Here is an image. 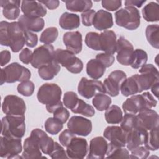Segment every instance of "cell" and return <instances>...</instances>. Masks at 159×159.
<instances>
[{
	"label": "cell",
	"instance_id": "obj_1",
	"mask_svg": "<svg viewBox=\"0 0 159 159\" xmlns=\"http://www.w3.org/2000/svg\"><path fill=\"white\" fill-rule=\"evenodd\" d=\"M0 43L1 45L10 47L13 52H19L25 42L24 30L19 22L0 23Z\"/></svg>",
	"mask_w": 159,
	"mask_h": 159
},
{
	"label": "cell",
	"instance_id": "obj_2",
	"mask_svg": "<svg viewBox=\"0 0 159 159\" xmlns=\"http://www.w3.org/2000/svg\"><path fill=\"white\" fill-rule=\"evenodd\" d=\"M157 101L149 92L142 94L132 96L127 99L122 104V109L125 114H136L140 111L155 107Z\"/></svg>",
	"mask_w": 159,
	"mask_h": 159
},
{
	"label": "cell",
	"instance_id": "obj_3",
	"mask_svg": "<svg viewBox=\"0 0 159 159\" xmlns=\"http://www.w3.org/2000/svg\"><path fill=\"white\" fill-rule=\"evenodd\" d=\"M1 134L3 136L21 139L25 132L24 116H7L1 120Z\"/></svg>",
	"mask_w": 159,
	"mask_h": 159
},
{
	"label": "cell",
	"instance_id": "obj_4",
	"mask_svg": "<svg viewBox=\"0 0 159 159\" xmlns=\"http://www.w3.org/2000/svg\"><path fill=\"white\" fill-rule=\"evenodd\" d=\"M31 77L30 70L17 62L12 63L1 69V84L4 83H13L17 81L22 82Z\"/></svg>",
	"mask_w": 159,
	"mask_h": 159
},
{
	"label": "cell",
	"instance_id": "obj_5",
	"mask_svg": "<svg viewBox=\"0 0 159 159\" xmlns=\"http://www.w3.org/2000/svg\"><path fill=\"white\" fill-rule=\"evenodd\" d=\"M115 19L117 25L130 30L137 29L140 24V12L134 6H125L116 11Z\"/></svg>",
	"mask_w": 159,
	"mask_h": 159
},
{
	"label": "cell",
	"instance_id": "obj_6",
	"mask_svg": "<svg viewBox=\"0 0 159 159\" xmlns=\"http://www.w3.org/2000/svg\"><path fill=\"white\" fill-rule=\"evenodd\" d=\"M139 71L141 75L135 74L133 77L137 83L139 93L150 89L153 84L158 82V71L152 64L144 65Z\"/></svg>",
	"mask_w": 159,
	"mask_h": 159
},
{
	"label": "cell",
	"instance_id": "obj_7",
	"mask_svg": "<svg viewBox=\"0 0 159 159\" xmlns=\"http://www.w3.org/2000/svg\"><path fill=\"white\" fill-rule=\"evenodd\" d=\"M54 60L72 73H80L83 68L82 61L68 50L57 49L54 53Z\"/></svg>",
	"mask_w": 159,
	"mask_h": 159
},
{
	"label": "cell",
	"instance_id": "obj_8",
	"mask_svg": "<svg viewBox=\"0 0 159 159\" xmlns=\"http://www.w3.org/2000/svg\"><path fill=\"white\" fill-rule=\"evenodd\" d=\"M62 91L55 83H45L39 89L37 97L38 101L45 105H51L60 101Z\"/></svg>",
	"mask_w": 159,
	"mask_h": 159
},
{
	"label": "cell",
	"instance_id": "obj_9",
	"mask_svg": "<svg viewBox=\"0 0 159 159\" xmlns=\"http://www.w3.org/2000/svg\"><path fill=\"white\" fill-rule=\"evenodd\" d=\"M21 139L2 135L0 143V156L4 158H22L19 154L22 152Z\"/></svg>",
	"mask_w": 159,
	"mask_h": 159
},
{
	"label": "cell",
	"instance_id": "obj_10",
	"mask_svg": "<svg viewBox=\"0 0 159 159\" xmlns=\"http://www.w3.org/2000/svg\"><path fill=\"white\" fill-rule=\"evenodd\" d=\"M55 50L51 44H45L36 48L32 53V66L35 68H40L54 60Z\"/></svg>",
	"mask_w": 159,
	"mask_h": 159
},
{
	"label": "cell",
	"instance_id": "obj_11",
	"mask_svg": "<svg viewBox=\"0 0 159 159\" xmlns=\"http://www.w3.org/2000/svg\"><path fill=\"white\" fill-rule=\"evenodd\" d=\"M2 109L7 116H24L26 106L24 101L16 95H7L3 101Z\"/></svg>",
	"mask_w": 159,
	"mask_h": 159
},
{
	"label": "cell",
	"instance_id": "obj_12",
	"mask_svg": "<svg viewBox=\"0 0 159 159\" xmlns=\"http://www.w3.org/2000/svg\"><path fill=\"white\" fill-rule=\"evenodd\" d=\"M78 93L86 99H90L98 93H105V88L101 81L81 78L78 86Z\"/></svg>",
	"mask_w": 159,
	"mask_h": 159
},
{
	"label": "cell",
	"instance_id": "obj_13",
	"mask_svg": "<svg viewBox=\"0 0 159 159\" xmlns=\"http://www.w3.org/2000/svg\"><path fill=\"white\" fill-rule=\"evenodd\" d=\"M126 78L127 75L123 71L115 70L112 71L108 78L104 81L105 93L112 97L117 96L119 94L122 84Z\"/></svg>",
	"mask_w": 159,
	"mask_h": 159
},
{
	"label": "cell",
	"instance_id": "obj_14",
	"mask_svg": "<svg viewBox=\"0 0 159 159\" xmlns=\"http://www.w3.org/2000/svg\"><path fill=\"white\" fill-rule=\"evenodd\" d=\"M132 44L125 38L121 36L117 40V60L122 65H130L134 55Z\"/></svg>",
	"mask_w": 159,
	"mask_h": 159
},
{
	"label": "cell",
	"instance_id": "obj_15",
	"mask_svg": "<svg viewBox=\"0 0 159 159\" xmlns=\"http://www.w3.org/2000/svg\"><path fill=\"white\" fill-rule=\"evenodd\" d=\"M67 127L75 134L86 137L92 130V122L83 117L74 116L69 119Z\"/></svg>",
	"mask_w": 159,
	"mask_h": 159
},
{
	"label": "cell",
	"instance_id": "obj_16",
	"mask_svg": "<svg viewBox=\"0 0 159 159\" xmlns=\"http://www.w3.org/2000/svg\"><path fill=\"white\" fill-rule=\"evenodd\" d=\"M88 145L84 138L75 137L66 147L68 157L73 159H82L88 153Z\"/></svg>",
	"mask_w": 159,
	"mask_h": 159
},
{
	"label": "cell",
	"instance_id": "obj_17",
	"mask_svg": "<svg viewBox=\"0 0 159 159\" xmlns=\"http://www.w3.org/2000/svg\"><path fill=\"white\" fill-rule=\"evenodd\" d=\"M138 125L147 130L158 127L159 117L158 113L151 109L142 110L137 115Z\"/></svg>",
	"mask_w": 159,
	"mask_h": 159
},
{
	"label": "cell",
	"instance_id": "obj_18",
	"mask_svg": "<svg viewBox=\"0 0 159 159\" xmlns=\"http://www.w3.org/2000/svg\"><path fill=\"white\" fill-rule=\"evenodd\" d=\"M147 135L148 130L139 126H137L128 132L126 138V145L127 149L131 151L139 146L144 145Z\"/></svg>",
	"mask_w": 159,
	"mask_h": 159
},
{
	"label": "cell",
	"instance_id": "obj_19",
	"mask_svg": "<svg viewBox=\"0 0 159 159\" xmlns=\"http://www.w3.org/2000/svg\"><path fill=\"white\" fill-rule=\"evenodd\" d=\"M108 143L102 137H96L90 141L87 158L101 159L105 157Z\"/></svg>",
	"mask_w": 159,
	"mask_h": 159
},
{
	"label": "cell",
	"instance_id": "obj_20",
	"mask_svg": "<svg viewBox=\"0 0 159 159\" xmlns=\"http://www.w3.org/2000/svg\"><path fill=\"white\" fill-rule=\"evenodd\" d=\"M127 132H125L120 127L108 126L103 133L104 137L107 139L110 143L121 147L126 145Z\"/></svg>",
	"mask_w": 159,
	"mask_h": 159
},
{
	"label": "cell",
	"instance_id": "obj_21",
	"mask_svg": "<svg viewBox=\"0 0 159 159\" xmlns=\"http://www.w3.org/2000/svg\"><path fill=\"white\" fill-rule=\"evenodd\" d=\"M21 10L25 16L29 17L41 18L47 14L45 6L36 1H22Z\"/></svg>",
	"mask_w": 159,
	"mask_h": 159
},
{
	"label": "cell",
	"instance_id": "obj_22",
	"mask_svg": "<svg viewBox=\"0 0 159 159\" xmlns=\"http://www.w3.org/2000/svg\"><path fill=\"white\" fill-rule=\"evenodd\" d=\"M32 137L39 145L40 149L45 155H49L54 147L55 142L52 138L40 129H34L30 134Z\"/></svg>",
	"mask_w": 159,
	"mask_h": 159
},
{
	"label": "cell",
	"instance_id": "obj_23",
	"mask_svg": "<svg viewBox=\"0 0 159 159\" xmlns=\"http://www.w3.org/2000/svg\"><path fill=\"white\" fill-rule=\"evenodd\" d=\"M63 41L67 50L74 54H78L81 52L82 35L80 32L74 31L65 33Z\"/></svg>",
	"mask_w": 159,
	"mask_h": 159
},
{
	"label": "cell",
	"instance_id": "obj_24",
	"mask_svg": "<svg viewBox=\"0 0 159 159\" xmlns=\"http://www.w3.org/2000/svg\"><path fill=\"white\" fill-rule=\"evenodd\" d=\"M101 50L113 55L116 52L117 37L112 30H106L99 34Z\"/></svg>",
	"mask_w": 159,
	"mask_h": 159
},
{
	"label": "cell",
	"instance_id": "obj_25",
	"mask_svg": "<svg viewBox=\"0 0 159 159\" xmlns=\"http://www.w3.org/2000/svg\"><path fill=\"white\" fill-rule=\"evenodd\" d=\"M112 15L108 11L100 9L96 12L93 25L95 29L99 30H107L113 25Z\"/></svg>",
	"mask_w": 159,
	"mask_h": 159
},
{
	"label": "cell",
	"instance_id": "obj_26",
	"mask_svg": "<svg viewBox=\"0 0 159 159\" xmlns=\"http://www.w3.org/2000/svg\"><path fill=\"white\" fill-rule=\"evenodd\" d=\"M18 22L24 31L39 32L41 31L45 25V21L42 18L29 17L22 15L18 19Z\"/></svg>",
	"mask_w": 159,
	"mask_h": 159
},
{
	"label": "cell",
	"instance_id": "obj_27",
	"mask_svg": "<svg viewBox=\"0 0 159 159\" xmlns=\"http://www.w3.org/2000/svg\"><path fill=\"white\" fill-rule=\"evenodd\" d=\"M4 16L10 20H15L20 14V1L17 0H1L0 1Z\"/></svg>",
	"mask_w": 159,
	"mask_h": 159
},
{
	"label": "cell",
	"instance_id": "obj_28",
	"mask_svg": "<svg viewBox=\"0 0 159 159\" xmlns=\"http://www.w3.org/2000/svg\"><path fill=\"white\" fill-rule=\"evenodd\" d=\"M42 157L40 147L36 141L32 137H29L25 139L24 143L23 158H35Z\"/></svg>",
	"mask_w": 159,
	"mask_h": 159
},
{
	"label": "cell",
	"instance_id": "obj_29",
	"mask_svg": "<svg viewBox=\"0 0 159 159\" xmlns=\"http://www.w3.org/2000/svg\"><path fill=\"white\" fill-rule=\"evenodd\" d=\"M60 26L65 30H73L80 25V19L78 14L65 12L59 19Z\"/></svg>",
	"mask_w": 159,
	"mask_h": 159
},
{
	"label": "cell",
	"instance_id": "obj_30",
	"mask_svg": "<svg viewBox=\"0 0 159 159\" xmlns=\"http://www.w3.org/2000/svg\"><path fill=\"white\" fill-rule=\"evenodd\" d=\"M106 71V66L96 59H91L86 64L87 75L94 80L101 78Z\"/></svg>",
	"mask_w": 159,
	"mask_h": 159
},
{
	"label": "cell",
	"instance_id": "obj_31",
	"mask_svg": "<svg viewBox=\"0 0 159 159\" xmlns=\"http://www.w3.org/2000/svg\"><path fill=\"white\" fill-rule=\"evenodd\" d=\"M60 66L55 60L48 64L39 68V76L44 80H52L60 71Z\"/></svg>",
	"mask_w": 159,
	"mask_h": 159
},
{
	"label": "cell",
	"instance_id": "obj_32",
	"mask_svg": "<svg viewBox=\"0 0 159 159\" xmlns=\"http://www.w3.org/2000/svg\"><path fill=\"white\" fill-rule=\"evenodd\" d=\"M143 19L147 22H158L159 20V6L157 2H150L142 11Z\"/></svg>",
	"mask_w": 159,
	"mask_h": 159
},
{
	"label": "cell",
	"instance_id": "obj_33",
	"mask_svg": "<svg viewBox=\"0 0 159 159\" xmlns=\"http://www.w3.org/2000/svg\"><path fill=\"white\" fill-rule=\"evenodd\" d=\"M66 9L71 12H83L89 10L93 6V2L89 0H73L63 1Z\"/></svg>",
	"mask_w": 159,
	"mask_h": 159
},
{
	"label": "cell",
	"instance_id": "obj_34",
	"mask_svg": "<svg viewBox=\"0 0 159 159\" xmlns=\"http://www.w3.org/2000/svg\"><path fill=\"white\" fill-rule=\"evenodd\" d=\"M105 119L108 124H117L121 122L123 116L122 111L117 105L109 107L104 114Z\"/></svg>",
	"mask_w": 159,
	"mask_h": 159
},
{
	"label": "cell",
	"instance_id": "obj_35",
	"mask_svg": "<svg viewBox=\"0 0 159 159\" xmlns=\"http://www.w3.org/2000/svg\"><path fill=\"white\" fill-rule=\"evenodd\" d=\"M121 93L124 96H129L139 93L137 83L133 76L126 78L120 87Z\"/></svg>",
	"mask_w": 159,
	"mask_h": 159
},
{
	"label": "cell",
	"instance_id": "obj_36",
	"mask_svg": "<svg viewBox=\"0 0 159 159\" xmlns=\"http://www.w3.org/2000/svg\"><path fill=\"white\" fill-rule=\"evenodd\" d=\"M106 158H129V151L125 148L115 145L111 143H108L106 152Z\"/></svg>",
	"mask_w": 159,
	"mask_h": 159
},
{
	"label": "cell",
	"instance_id": "obj_37",
	"mask_svg": "<svg viewBox=\"0 0 159 159\" xmlns=\"http://www.w3.org/2000/svg\"><path fill=\"white\" fill-rule=\"evenodd\" d=\"M147 41L154 48H159V30L158 24L148 25L145 30Z\"/></svg>",
	"mask_w": 159,
	"mask_h": 159
},
{
	"label": "cell",
	"instance_id": "obj_38",
	"mask_svg": "<svg viewBox=\"0 0 159 159\" xmlns=\"http://www.w3.org/2000/svg\"><path fill=\"white\" fill-rule=\"evenodd\" d=\"M111 102V98L104 93L96 94L92 101V103L94 107L99 111L106 110L109 107Z\"/></svg>",
	"mask_w": 159,
	"mask_h": 159
},
{
	"label": "cell",
	"instance_id": "obj_39",
	"mask_svg": "<svg viewBox=\"0 0 159 159\" xmlns=\"http://www.w3.org/2000/svg\"><path fill=\"white\" fill-rule=\"evenodd\" d=\"M71 111L75 114H82L86 117H93L95 114L93 107L81 99H78V102Z\"/></svg>",
	"mask_w": 159,
	"mask_h": 159
},
{
	"label": "cell",
	"instance_id": "obj_40",
	"mask_svg": "<svg viewBox=\"0 0 159 159\" xmlns=\"http://www.w3.org/2000/svg\"><path fill=\"white\" fill-rule=\"evenodd\" d=\"M148 60V55L145 51L142 49H136L134 52L131 67L134 69H138L146 64Z\"/></svg>",
	"mask_w": 159,
	"mask_h": 159
},
{
	"label": "cell",
	"instance_id": "obj_41",
	"mask_svg": "<svg viewBox=\"0 0 159 159\" xmlns=\"http://www.w3.org/2000/svg\"><path fill=\"white\" fill-rule=\"evenodd\" d=\"M144 145L147 149L152 151L158 149V127L150 130L149 133L148 132Z\"/></svg>",
	"mask_w": 159,
	"mask_h": 159
},
{
	"label": "cell",
	"instance_id": "obj_42",
	"mask_svg": "<svg viewBox=\"0 0 159 159\" xmlns=\"http://www.w3.org/2000/svg\"><path fill=\"white\" fill-rule=\"evenodd\" d=\"M58 30L55 27H50L45 29L41 34L40 42L45 44H50L54 42L58 37Z\"/></svg>",
	"mask_w": 159,
	"mask_h": 159
},
{
	"label": "cell",
	"instance_id": "obj_43",
	"mask_svg": "<svg viewBox=\"0 0 159 159\" xmlns=\"http://www.w3.org/2000/svg\"><path fill=\"white\" fill-rule=\"evenodd\" d=\"M120 122V127L127 133L139 126L137 117L135 114H125Z\"/></svg>",
	"mask_w": 159,
	"mask_h": 159
},
{
	"label": "cell",
	"instance_id": "obj_44",
	"mask_svg": "<svg viewBox=\"0 0 159 159\" xmlns=\"http://www.w3.org/2000/svg\"><path fill=\"white\" fill-rule=\"evenodd\" d=\"M45 130L52 134L57 135L63 129V124L54 117L48 118L44 124Z\"/></svg>",
	"mask_w": 159,
	"mask_h": 159
},
{
	"label": "cell",
	"instance_id": "obj_45",
	"mask_svg": "<svg viewBox=\"0 0 159 159\" xmlns=\"http://www.w3.org/2000/svg\"><path fill=\"white\" fill-rule=\"evenodd\" d=\"M85 43L90 48L94 50H101L99 34L97 32H90L85 37Z\"/></svg>",
	"mask_w": 159,
	"mask_h": 159
},
{
	"label": "cell",
	"instance_id": "obj_46",
	"mask_svg": "<svg viewBox=\"0 0 159 159\" xmlns=\"http://www.w3.org/2000/svg\"><path fill=\"white\" fill-rule=\"evenodd\" d=\"M19 94L24 96H30L34 93L35 89V84L29 80H26L19 83L17 88Z\"/></svg>",
	"mask_w": 159,
	"mask_h": 159
},
{
	"label": "cell",
	"instance_id": "obj_47",
	"mask_svg": "<svg viewBox=\"0 0 159 159\" xmlns=\"http://www.w3.org/2000/svg\"><path fill=\"white\" fill-rule=\"evenodd\" d=\"M78 95L73 91L66 92L63 96V104L70 109H73L78 100Z\"/></svg>",
	"mask_w": 159,
	"mask_h": 159
},
{
	"label": "cell",
	"instance_id": "obj_48",
	"mask_svg": "<svg viewBox=\"0 0 159 159\" xmlns=\"http://www.w3.org/2000/svg\"><path fill=\"white\" fill-rule=\"evenodd\" d=\"M150 154L149 150L145 146H139L131 150V154L129 156L130 158L144 159L147 158Z\"/></svg>",
	"mask_w": 159,
	"mask_h": 159
},
{
	"label": "cell",
	"instance_id": "obj_49",
	"mask_svg": "<svg viewBox=\"0 0 159 159\" xmlns=\"http://www.w3.org/2000/svg\"><path fill=\"white\" fill-rule=\"evenodd\" d=\"M48 155L52 158H53V159L68 158L66 154V152H65L63 147L57 142H55L53 150H52V152Z\"/></svg>",
	"mask_w": 159,
	"mask_h": 159
},
{
	"label": "cell",
	"instance_id": "obj_50",
	"mask_svg": "<svg viewBox=\"0 0 159 159\" xmlns=\"http://www.w3.org/2000/svg\"><path fill=\"white\" fill-rule=\"evenodd\" d=\"M53 117L59 120L62 124L65 123L69 118V111L63 106L59 107L53 112Z\"/></svg>",
	"mask_w": 159,
	"mask_h": 159
},
{
	"label": "cell",
	"instance_id": "obj_51",
	"mask_svg": "<svg viewBox=\"0 0 159 159\" xmlns=\"http://www.w3.org/2000/svg\"><path fill=\"white\" fill-rule=\"evenodd\" d=\"M76 137V134L73 133L69 129L64 130L59 135V141L62 146L67 147L73 138Z\"/></svg>",
	"mask_w": 159,
	"mask_h": 159
},
{
	"label": "cell",
	"instance_id": "obj_52",
	"mask_svg": "<svg viewBox=\"0 0 159 159\" xmlns=\"http://www.w3.org/2000/svg\"><path fill=\"white\" fill-rule=\"evenodd\" d=\"M96 59L101 61L106 66V68L111 66L115 60V58L112 55L107 53H101L97 54L96 56Z\"/></svg>",
	"mask_w": 159,
	"mask_h": 159
},
{
	"label": "cell",
	"instance_id": "obj_53",
	"mask_svg": "<svg viewBox=\"0 0 159 159\" xmlns=\"http://www.w3.org/2000/svg\"><path fill=\"white\" fill-rule=\"evenodd\" d=\"M101 3L104 9L111 11H116L122 6V1L119 0H103Z\"/></svg>",
	"mask_w": 159,
	"mask_h": 159
},
{
	"label": "cell",
	"instance_id": "obj_54",
	"mask_svg": "<svg viewBox=\"0 0 159 159\" xmlns=\"http://www.w3.org/2000/svg\"><path fill=\"white\" fill-rule=\"evenodd\" d=\"M24 38L25 44L29 47L33 48L37 45L38 42V37L35 34L32 32L24 31Z\"/></svg>",
	"mask_w": 159,
	"mask_h": 159
},
{
	"label": "cell",
	"instance_id": "obj_55",
	"mask_svg": "<svg viewBox=\"0 0 159 159\" xmlns=\"http://www.w3.org/2000/svg\"><path fill=\"white\" fill-rule=\"evenodd\" d=\"M95 11L93 9H89L81 14L82 23L85 26H91L93 24V19L95 15Z\"/></svg>",
	"mask_w": 159,
	"mask_h": 159
},
{
	"label": "cell",
	"instance_id": "obj_56",
	"mask_svg": "<svg viewBox=\"0 0 159 159\" xmlns=\"http://www.w3.org/2000/svg\"><path fill=\"white\" fill-rule=\"evenodd\" d=\"M20 60L24 64H29L31 63L32 58V52L28 48H25L20 52L19 54Z\"/></svg>",
	"mask_w": 159,
	"mask_h": 159
},
{
	"label": "cell",
	"instance_id": "obj_57",
	"mask_svg": "<svg viewBox=\"0 0 159 159\" xmlns=\"http://www.w3.org/2000/svg\"><path fill=\"white\" fill-rule=\"evenodd\" d=\"M11 53L9 50H2L0 53V59H1V66H3L7 63H8L11 60Z\"/></svg>",
	"mask_w": 159,
	"mask_h": 159
},
{
	"label": "cell",
	"instance_id": "obj_58",
	"mask_svg": "<svg viewBox=\"0 0 159 159\" xmlns=\"http://www.w3.org/2000/svg\"><path fill=\"white\" fill-rule=\"evenodd\" d=\"M43 6H46L49 9H55L60 5V1L58 0H49V1H39Z\"/></svg>",
	"mask_w": 159,
	"mask_h": 159
},
{
	"label": "cell",
	"instance_id": "obj_59",
	"mask_svg": "<svg viewBox=\"0 0 159 159\" xmlns=\"http://www.w3.org/2000/svg\"><path fill=\"white\" fill-rule=\"evenodd\" d=\"M146 2L145 0L139 1V0H127L125 1L124 4L125 6H136L137 7H140Z\"/></svg>",
	"mask_w": 159,
	"mask_h": 159
},
{
	"label": "cell",
	"instance_id": "obj_60",
	"mask_svg": "<svg viewBox=\"0 0 159 159\" xmlns=\"http://www.w3.org/2000/svg\"><path fill=\"white\" fill-rule=\"evenodd\" d=\"M63 103L61 101H58V102H56L55 104H51V105H46V109L47 111L50 113H53V112L59 107L63 106Z\"/></svg>",
	"mask_w": 159,
	"mask_h": 159
},
{
	"label": "cell",
	"instance_id": "obj_61",
	"mask_svg": "<svg viewBox=\"0 0 159 159\" xmlns=\"http://www.w3.org/2000/svg\"><path fill=\"white\" fill-rule=\"evenodd\" d=\"M158 87H159V83H156L155 84H153L152 87H151V91L152 92V93L157 97L158 98Z\"/></svg>",
	"mask_w": 159,
	"mask_h": 159
}]
</instances>
